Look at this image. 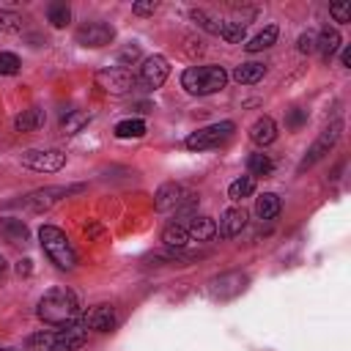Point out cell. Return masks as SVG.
Returning <instances> with one entry per match:
<instances>
[{
    "instance_id": "cell-1",
    "label": "cell",
    "mask_w": 351,
    "mask_h": 351,
    "mask_svg": "<svg viewBox=\"0 0 351 351\" xmlns=\"http://www.w3.org/2000/svg\"><path fill=\"white\" fill-rule=\"evenodd\" d=\"M38 318L49 326H69L80 318L82 313V304H80V296L66 288V285H55L49 291H44V296L38 299V307H36Z\"/></svg>"
},
{
    "instance_id": "cell-2",
    "label": "cell",
    "mask_w": 351,
    "mask_h": 351,
    "mask_svg": "<svg viewBox=\"0 0 351 351\" xmlns=\"http://www.w3.org/2000/svg\"><path fill=\"white\" fill-rule=\"evenodd\" d=\"M88 340V329L82 324H69L66 329L55 332H36L27 337V351H77Z\"/></svg>"
},
{
    "instance_id": "cell-3",
    "label": "cell",
    "mask_w": 351,
    "mask_h": 351,
    "mask_svg": "<svg viewBox=\"0 0 351 351\" xmlns=\"http://www.w3.org/2000/svg\"><path fill=\"white\" fill-rule=\"evenodd\" d=\"M228 82V71L222 66H189L184 69L181 74V88L192 96H211V93H219Z\"/></svg>"
},
{
    "instance_id": "cell-4",
    "label": "cell",
    "mask_w": 351,
    "mask_h": 351,
    "mask_svg": "<svg viewBox=\"0 0 351 351\" xmlns=\"http://www.w3.org/2000/svg\"><path fill=\"white\" fill-rule=\"evenodd\" d=\"M38 244L44 250V255L63 271H71L77 266V250L74 244L69 241V236L55 228V225H41L38 228Z\"/></svg>"
},
{
    "instance_id": "cell-5",
    "label": "cell",
    "mask_w": 351,
    "mask_h": 351,
    "mask_svg": "<svg viewBox=\"0 0 351 351\" xmlns=\"http://www.w3.org/2000/svg\"><path fill=\"white\" fill-rule=\"evenodd\" d=\"M233 132H236V123L233 121H217V123H208L203 129H195L184 140V145L189 151H208V148H217L219 143H225Z\"/></svg>"
},
{
    "instance_id": "cell-6",
    "label": "cell",
    "mask_w": 351,
    "mask_h": 351,
    "mask_svg": "<svg viewBox=\"0 0 351 351\" xmlns=\"http://www.w3.org/2000/svg\"><path fill=\"white\" fill-rule=\"evenodd\" d=\"M340 132H343V123L340 121H335V123H329L318 137H315V143L307 148V154L302 156V162L296 165V173H304V170H310L313 165H318L335 145H337V140H340Z\"/></svg>"
},
{
    "instance_id": "cell-7",
    "label": "cell",
    "mask_w": 351,
    "mask_h": 351,
    "mask_svg": "<svg viewBox=\"0 0 351 351\" xmlns=\"http://www.w3.org/2000/svg\"><path fill=\"white\" fill-rule=\"evenodd\" d=\"M74 192H82V186H41V189H33L30 195H25L22 206L27 211H36V214L38 211H49V208H55L58 203H63Z\"/></svg>"
},
{
    "instance_id": "cell-8",
    "label": "cell",
    "mask_w": 351,
    "mask_h": 351,
    "mask_svg": "<svg viewBox=\"0 0 351 351\" xmlns=\"http://www.w3.org/2000/svg\"><path fill=\"white\" fill-rule=\"evenodd\" d=\"M134 82H137L134 74L121 66H107V69L96 71V85L110 96H126L134 88Z\"/></svg>"
},
{
    "instance_id": "cell-9",
    "label": "cell",
    "mask_w": 351,
    "mask_h": 351,
    "mask_svg": "<svg viewBox=\"0 0 351 351\" xmlns=\"http://www.w3.org/2000/svg\"><path fill=\"white\" fill-rule=\"evenodd\" d=\"M22 165L36 173H58L66 167V154L58 148H27L22 154Z\"/></svg>"
},
{
    "instance_id": "cell-10",
    "label": "cell",
    "mask_w": 351,
    "mask_h": 351,
    "mask_svg": "<svg viewBox=\"0 0 351 351\" xmlns=\"http://www.w3.org/2000/svg\"><path fill=\"white\" fill-rule=\"evenodd\" d=\"M77 44L82 47H90V49H99V47H107L112 44L115 38V27L110 22H101V19H90V22H82L74 33Z\"/></svg>"
},
{
    "instance_id": "cell-11",
    "label": "cell",
    "mask_w": 351,
    "mask_h": 351,
    "mask_svg": "<svg viewBox=\"0 0 351 351\" xmlns=\"http://www.w3.org/2000/svg\"><path fill=\"white\" fill-rule=\"evenodd\" d=\"M247 282H250V277L244 271H225V274H217V277L208 280V293L214 299L225 302V299L239 296L247 288Z\"/></svg>"
},
{
    "instance_id": "cell-12",
    "label": "cell",
    "mask_w": 351,
    "mask_h": 351,
    "mask_svg": "<svg viewBox=\"0 0 351 351\" xmlns=\"http://www.w3.org/2000/svg\"><path fill=\"white\" fill-rule=\"evenodd\" d=\"M195 195L184 186V184H176V181H167V184H162L156 192H154V206H156V211H162V214H167V211H178L186 200H192Z\"/></svg>"
},
{
    "instance_id": "cell-13",
    "label": "cell",
    "mask_w": 351,
    "mask_h": 351,
    "mask_svg": "<svg viewBox=\"0 0 351 351\" xmlns=\"http://www.w3.org/2000/svg\"><path fill=\"white\" fill-rule=\"evenodd\" d=\"M167 74H170V63H167L165 55H148V58L143 60V66H140V82H143L148 90L162 88L165 80H167Z\"/></svg>"
},
{
    "instance_id": "cell-14",
    "label": "cell",
    "mask_w": 351,
    "mask_h": 351,
    "mask_svg": "<svg viewBox=\"0 0 351 351\" xmlns=\"http://www.w3.org/2000/svg\"><path fill=\"white\" fill-rule=\"evenodd\" d=\"M80 324L85 329H90V332H110L118 324V313H115L112 304H93V307H88L82 313V321Z\"/></svg>"
},
{
    "instance_id": "cell-15",
    "label": "cell",
    "mask_w": 351,
    "mask_h": 351,
    "mask_svg": "<svg viewBox=\"0 0 351 351\" xmlns=\"http://www.w3.org/2000/svg\"><path fill=\"white\" fill-rule=\"evenodd\" d=\"M244 228H247V211L239 208V206L225 208L222 217H219V222H217V233H219L222 239H233V236H239Z\"/></svg>"
},
{
    "instance_id": "cell-16",
    "label": "cell",
    "mask_w": 351,
    "mask_h": 351,
    "mask_svg": "<svg viewBox=\"0 0 351 351\" xmlns=\"http://www.w3.org/2000/svg\"><path fill=\"white\" fill-rule=\"evenodd\" d=\"M340 33H337V27H332V25H324L318 33H315V52L324 58V60H329L337 49H340Z\"/></svg>"
},
{
    "instance_id": "cell-17",
    "label": "cell",
    "mask_w": 351,
    "mask_h": 351,
    "mask_svg": "<svg viewBox=\"0 0 351 351\" xmlns=\"http://www.w3.org/2000/svg\"><path fill=\"white\" fill-rule=\"evenodd\" d=\"M250 140L255 143V145H271L274 140H277V123L269 118V115H261L252 126H250Z\"/></svg>"
},
{
    "instance_id": "cell-18",
    "label": "cell",
    "mask_w": 351,
    "mask_h": 351,
    "mask_svg": "<svg viewBox=\"0 0 351 351\" xmlns=\"http://www.w3.org/2000/svg\"><path fill=\"white\" fill-rule=\"evenodd\" d=\"M186 233H189V241H211L217 236V222L211 217H192L186 225Z\"/></svg>"
},
{
    "instance_id": "cell-19",
    "label": "cell",
    "mask_w": 351,
    "mask_h": 351,
    "mask_svg": "<svg viewBox=\"0 0 351 351\" xmlns=\"http://www.w3.org/2000/svg\"><path fill=\"white\" fill-rule=\"evenodd\" d=\"M44 121H47V112L41 107H27L14 118V129L16 132H36L44 126Z\"/></svg>"
},
{
    "instance_id": "cell-20",
    "label": "cell",
    "mask_w": 351,
    "mask_h": 351,
    "mask_svg": "<svg viewBox=\"0 0 351 351\" xmlns=\"http://www.w3.org/2000/svg\"><path fill=\"white\" fill-rule=\"evenodd\" d=\"M0 233H3V239L11 241V244H25L27 236H30L27 225H25L22 219H16V217H3V219H0Z\"/></svg>"
},
{
    "instance_id": "cell-21",
    "label": "cell",
    "mask_w": 351,
    "mask_h": 351,
    "mask_svg": "<svg viewBox=\"0 0 351 351\" xmlns=\"http://www.w3.org/2000/svg\"><path fill=\"white\" fill-rule=\"evenodd\" d=\"M263 74H266V66H263V63H255V60L239 63V66L233 69V80H236L239 85H255L258 80H263Z\"/></svg>"
},
{
    "instance_id": "cell-22",
    "label": "cell",
    "mask_w": 351,
    "mask_h": 351,
    "mask_svg": "<svg viewBox=\"0 0 351 351\" xmlns=\"http://www.w3.org/2000/svg\"><path fill=\"white\" fill-rule=\"evenodd\" d=\"M280 208H282V203H280V195H274V192H263V195L255 200V214H258V219H263V222L274 219V217L280 214Z\"/></svg>"
},
{
    "instance_id": "cell-23",
    "label": "cell",
    "mask_w": 351,
    "mask_h": 351,
    "mask_svg": "<svg viewBox=\"0 0 351 351\" xmlns=\"http://www.w3.org/2000/svg\"><path fill=\"white\" fill-rule=\"evenodd\" d=\"M162 244L170 247V250H184V247L189 244V233H186V228L178 225V222L167 225V228L162 230Z\"/></svg>"
},
{
    "instance_id": "cell-24",
    "label": "cell",
    "mask_w": 351,
    "mask_h": 351,
    "mask_svg": "<svg viewBox=\"0 0 351 351\" xmlns=\"http://www.w3.org/2000/svg\"><path fill=\"white\" fill-rule=\"evenodd\" d=\"M274 41H277V25H266L261 33H255V36L244 44V49H247V52H261V49H269Z\"/></svg>"
},
{
    "instance_id": "cell-25",
    "label": "cell",
    "mask_w": 351,
    "mask_h": 351,
    "mask_svg": "<svg viewBox=\"0 0 351 351\" xmlns=\"http://www.w3.org/2000/svg\"><path fill=\"white\" fill-rule=\"evenodd\" d=\"M244 33H247V25L244 22H236V19H219V38H225L228 44H239L244 41Z\"/></svg>"
},
{
    "instance_id": "cell-26",
    "label": "cell",
    "mask_w": 351,
    "mask_h": 351,
    "mask_svg": "<svg viewBox=\"0 0 351 351\" xmlns=\"http://www.w3.org/2000/svg\"><path fill=\"white\" fill-rule=\"evenodd\" d=\"M247 170H250V176H252V178H255V176H269V173L274 170V162H271V156H269V154L255 151V154H250V156H247Z\"/></svg>"
},
{
    "instance_id": "cell-27",
    "label": "cell",
    "mask_w": 351,
    "mask_h": 351,
    "mask_svg": "<svg viewBox=\"0 0 351 351\" xmlns=\"http://www.w3.org/2000/svg\"><path fill=\"white\" fill-rule=\"evenodd\" d=\"M112 132H115V137H121V140H126V137H143V134H145V121H140V118H126V121H118Z\"/></svg>"
},
{
    "instance_id": "cell-28",
    "label": "cell",
    "mask_w": 351,
    "mask_h": 351,
    "mask_svg": "<svg viewBox=\"0 0 351 351\" xmlns=\"http://www.w3.org/2000/svg\"><path fill=\"white\" fill-rule=\"evenodd\" d=\"M47 19H49V25L52 27H66L69 22H71V8L66 5V3H49L47 5Z\"/></svg>"
},
{
    "instance_id": "cell-29",
    "label": "cell",
    "mask_w": 351,
    "mask_h": 351,
    "mask_svg": "<svg viewBox=\"0 0 351 351\" xmlns=\"http://www.w3.org/2000/svg\"><path fill=\"white\" fill-rule=\"evenodd\" d=\"M252 192H255V178L252 176H241V178L230 181V186H228V197L230 200H244Z\"/></svg>"
},
{
    "instance_id": "cell-30",
    "label": "cell",
    "mask_w": 351,
    "mask_h": 351,
    "mask_svg": "<svg viewBox=\"0 0 351 351\" xmlns=\"http://www.w3.org/2000/svg\"><path fill=\"white\" fill-rule=\"evenodd\" d=\"M90 121V112H80V110H66L63 115V132L66 134H77L85 123Z\"/></svg>"
},
{
    "instance_id": "cell-31",
    "label": "cell",
    "mask_w": 351,
    "mask_h": 351,
    "mask_svg": "<svg viewBox=\"0 0 351 351\" xmlns=\"http://www.w3.org/2000/svg\"><path fill=\"white\" fill-rule=\"evenodd\" d=\"M189 16H192V22H197L206 33H211V36H217V33H219V19H217V16H211L206 8H192V11H189Z\"/></svg>"
},
{
    "instance_id": "cell-32",
    "label": "cell",
    "mask_w": 351,
    "mask_h": 351,
    "mask_svg": "<svg viewBox=\"0 0 351 351\" xmlns=\"http://www.w3.org/2000/svg\"><path fill=\"white\" fill-rule=\"evenodd\" d=\"M19 30H22V16L8 8H0V33H19Z\"/></svg>"
},
{
    "instance_id": "cell-33",
    "label": "cell",
    "mask_w": 351,
    "mask_h": 351,
    "mask_svg": "<svg viewBox=\"0 0 351 351\" xmlns=\"http://www.w3.org/2000/svg\"><path fill=\"white\" fill-rule=\"evenodd\" d=\"M19 66H22V60H19L14 52H0V74L11 77V74L19 71Z\"/></svg>"
},
{
    "instance_id": "cell-34",
    "label": "cell",
    "mask_w": 351,
    "mask_h": 351,
    "mask_svg": "<svg viewBox=\"0 0 351 351\" xmlns=\"http://www.w3.org/2000/svg\"><path fill=\"white\" fill-rule=\"evenodd\" d=\"M329 14H332L335 22L346 25V22H351V3H332L329 5Z\"/></svg>"
},
{
    "instance_id": "cell-35",
    "label": "cell",
    "mask_w": 351,
    "mask_h": 351,
    "mask_svg": "<svg viewBox=\"0 0 351 351\" xmlns=\"http://www.w3.org/2000/svg\"><path fill=\"white\" fill-rule=\"evenodd\" d=\"M140 60V47H134V44H129V47H123L121 52H118V66L121 69H126V66H132V63H137Z\"/></svg>"
},
{
    "instance_id": "cell-36",
    "label": "cell",
    "mask_w": 351,
    "mask_h": 351,
    "mask_svg": "<svg viewBox=\"0 0 351 351\" xmlns=\"http://www.w3.org/2000/svg\"><path fill=\"white\" fill-rule=\"evenodd\" d=\"M307 121V112L304 110H299V107H293V110H288V118H285V126L291 129V132H296V129H302V123Z\"/></svg>"
},
{
    "instance_id": "cell-37",
    "label": "cell",
    "mask_w": 351,
    "mask_h": 351,
    "mask_svg": "<svg viewBox=\"0 0 351 351\" xmlns=\"http://www.w3.org/2000/svg\"><path fill=\"white\" fill-rule=\"evenodd\" d=\"M296 49L302 52V55H310V52H315V33H302L299 36V41H296Z\"/></svg>"
},
{
    "instance_id": "cell-38",
    "label": "cell",
    "mask_w": 351,
    "mask_h": 351,
    "mask_svg": "<svg viewBox=\"0 0 351 351\" xmlns=\"http://www.w3.org/2000/svg\"><path fill=\"white\" fill-rule=\"evenodd\" d=\"M156 8H159V5H156L154 0H148V3H134V5H132V11L140 14V16H148V14H154Z\"/></svg>"
},
{
    "instance_id": "cell-39",
    "label": "cell",
    "mask_w": 351,
    "mask_h": 351,
    "mask_svg": "<svg viewBox=\"0 0 351 351\" xmlns=\"http://www.w3.org/2000/svg\"><path fill=\"white\" fill-rule=\"evenodd\" d=\"M30 271H33V261H30V258H22V261L16 263V274H19V277H27Z\"/></svg>"
},
{
    "instance_id": "cell-40",
    "label": "cell",
    "mask_w": 351,
    "mask_h": 351,
    "mask_svg": "<svg viewBox=\"0 0 351 351\" xmlns=\"http://www.w3.org/2000/svg\"><path fill=\"white\" fill-rule=\"evenodd\" d=\"M340 66H346V69L351 66V47H348V44H346L343 52H340Z\"/></svg>"
},
{
    "instance_id": "cell-41",
    "label": "cell",
    "mask_w": 351,
    "mask_h": 351,
    "mask_svg": "<svg viewBox=\"0 0 351 351\" xmlns=\"http://www.w3.org/2000/svg\"><path fill=\"white\" fill-rule=\"evenodd\" d=\"M3 269H5V261H3V255H0V274H3Z\"/></svg>"
},
{
    "instance_id": "cell-42",
    "label": "cell",
    "mask_w": 351,
    "mask_h": 351,
    "mask_svg": "<svg viewBox=\"0 0 351 351\" xmlns=\"http://www.w3.org/2000/svg\"><path fill=\"white\" fill-rule=\"evenodd\" d=\"M0 351H14V348H0Z\"/></svg>"
}]
</instances>
